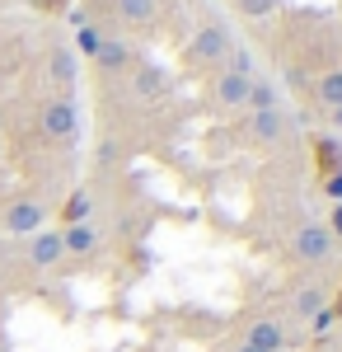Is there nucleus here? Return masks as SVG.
Listing matches in <instances>:
<instances>
[{"label":"nucleus","mask_w":342,"mask_h":352,"mask_svg":"<svg viewBox=\"0 0 342 352\" xmlns=\"http://www.w3.org/2000/svg\"><path fill=\"white\" fill-rule=\"evenodd\" d=\"M230 33H225V24H202L197 28V38H192V61H202V66H225V56H230Z\"/></svg>","instance_id":"nucleus-4"},{"label":"nucleus","mask_w":342,"mask_h":352,"mask_svg":"<svg viewBox=\"0 0 342 352\" xmlns=\"http://www.w3.org/2000/svg\"><path fill=\"white\" fill-rule=\"evenodd\" d=\"M76 24H80L76 28V52L94 61V52L104 47V28H99V24H84V19H76Z\"/></svg>","instance_id":"nucleus-16"},{"label":"nucleus","mask_w":342,"mask_h":352,"mask_svg":"<svg viewBox=\"0 0 342 352\" xmlns=\"http://www.w3.org/2000/svg\"><path fill=\"white\" fill-rule=\"evenodd\" d=\"M244 343L258 352H282L286 348V329H282V320H253L249 333H244Z\"/></svg>","instance_id":"nucleus-8"},{"label":"nucleus","mask_w":342,"mask_h":352,"mask_svg":"<svg viewBox=\"0 0 342 352\" xmlns=\"http://www.w3.org/2000/svg\"><path fill=\"white\" fill-rule=\"evenodd\" d=\"M286 132H290V122H286L282 109H267V113H253V118H249V136H253V141H267V146H272V141H282Z\"/></svg>","instance_id":"nucleus-10"},{"label":"nucleus","mask_w":342,"mask_h":352,"mask_svg":"<svg viewBox=\"0 0 342 352\" xmlns=\"http://www.w3.org/2000/svg\"><path fill=\"white\" fill-rule=\"evenodd\" d=\"M323 192H328V197H338V202H342V169H333V174L323 179Z\"/></svg>","instance_id":"nucleus-20"},{"label":"nucleus","mask_w":342,"mask_h":352,"mask_svg":"<svg viewBox=\"0 0 342 352\" xmlns=\"http://www.w3.org/2000/svg\"><path fill=\"white\" fill-rule=\"evenodd\" d=\"M235 10L244 19H267V14H277V0H235Z\"/></svg>","instance_id":"nucleus-19"},{"label":"nucleus","mask_w":342,"mask_h":352,"mask_svg":"<svg viewBox=\"0 0 342 352\" xmlns=\"http://www.w3.org/2000/svg\"><path fill=\"white\" fill-rule=\"evenodd\" d=\"M47 226V202H38V197H14L5 212H0V230L5 235H33V230H43Z\"/></svg>","instance_id":"nucleus-2"},{"label":"nucleus","mask_w":342,"mask_h":352,"mask_svg":"<svg viewBox=\"0 0 342 352\" xmlns=\"http://www.w3.org/2000/svg\"><path fill=\"white\" fill-rule=\"evenodd\" d=\"M89 212H94L89 192H71V202L61 207V217H66V226H80V221H89Z\"/></svg>","instance_id":"nucleus-18"},{"label":"nucleus","mask_w":342,"mask_h":352,"mask_svg":"<svg viewBox=\"0 0 342 352\" xmlns=\"http://www.w3.org/2000/svg\"><path fill=\"white\" fill-rule=\"evenodd\" d=\"M249 85H253V76H239V71H220L216 76V104L220 109H244L249 104Z\"/></svg>","instance_id":"nucleus-6"},{"label":"nucleus","mask_w":342,"mask_h":352,"mask_svg":"<svg viewBox=\"0 0 342 352\" xmlns=\"http://www.w3.org/2000/svg\"><path fill=\"white\" fill-rule=\"evenodd\" d=\"M328 230H333V240H338V235H342V202H338V207H333V226H328Z\"/></svg>","instance_id":"nucleus-21"},{"label":"nucleus","mask_w":342,"mask_h":352,"mask_svg":"<svg viewBox=\"0 0 342 352\" xmlns=\"http://www.w3.org/2000/svg\"><path fill=\"white\" fill-rule=\"evenodd\" d=\"M235 352H258V348H249V343H239V348Z\"/></svg>","instance_id":"nucleus-23"},{"label":"nucleus","mask_w":342,"mask_h":352,"mask_svg":"<svg viewBox=\"0 0 342 352\" xmlns=\"http://www.w3.org/2000/svg\"><path fill=\"white\" fill-rule=\"evenodd\" d=\"M94 66H99L104 76H117V71L132 66V47H127L122 38H104V47L94 52Z\"/></svg>","instance_id":"nucleus-11"},{"label":"nucleus","mask_w":342,"mask_h":352,"mask_svg":"<svg viewBox=\"0 0 342 352\" xmlns=\"http://www.w3.org/2000/svg\"><path fill=\"white\" fill-rule=\"evenodd\" d=\"M249 109H253V113L282 109V89H277L272 80H253V85H249Z\"/></svg>","instance_id":"nucleus-15"},{"label":"nucleus","mask_w":342,"mask_h":352,"mask_svg":"<svg viewBox=\"0 0 342 352\" xmlns=\"http://www.w3.org/2000/svg\"><path fill=\"white\" fill-rule=\"evenodd\" d=\"M319 104H328V109H338L342 104V71H328V76H319Z\"/></svg>","instance_id":"nucleus-17"},{"label":"nucleus","mask_w":342,"mask_h":352,"mask_svg":"<svg viewBox=\"0 0 342 352\" xmlns=\"http://www.w3.org/2000/svg\"><path fill=\"white\" fill-rule=\"evenodd\" d=\"M43 136L56 141V146H71L80 136V109L71 94H52L47 104H43Z\"/></svg>","instance_id":"nucleus-1"},{"label":"nucleus","mask_w":342,"mask_h":352,"mask_svg":"<svg viewBox=\"0 0 342 352\" xmlns=\"http://www.w3.org/2000/svg\"><path fill=\"white\" fill-rule=\"evenodd\" d=\"M328 113H333V127L342 132V104H338V109H328Z\"/></svg>","instance_id":"nucleus-22"},{"label":"nucleus","mask_w":342,"mask_h":352,"mask_svg":"<svg viewBox=\"0 0 342 352\" xmlns=\"http://www.w3.org/2000/svg\"><path fill=\"white\" fill-rule=\"evenodd\" d=\"M61 258H66V244H61V230H52V226L33 230V235L24 240V263L33 272H52Z\"/></svg>","instance_id":"nucleus-3"},{"label":"nucleus","mask_w":342,"mask_h":352,"mask_svg":"<svg viewBox=\"0 0 342 352\" xmlns=\"http://www.w3.org/2000/svg\"><path fill=\"white\" fill-rule=\"evenodd\" d=\"M0 352H5V343H0Z\"/></svg>","instance_id":"nucleus-24"},{"label":"nucleus","mask_w":342,"mask_h":352,"mask_svg":"<svg viewBox=\"0 0 342 352\" xmlns=\"http://www.w3.org/2000/svg\"><path fill=\"white\" fill-rule=\"evenodd\" d=\"M61 244H66V258H71V254H76V258H89L104 240H99V226L80 221V226H66V230H61Z\"/></svg>","instance_id":"nucleus-9"},{"label":"nucleus","mask_w":342,"mask_h":352,"mask_svg":"<svg viewBox=\"0 0 342 352\" xmlns=\"http://www.w3.org/2000/svg\"><path fill=\"white\" fill-rule=\"evenodd\" d=\"M290 310H295V320H319L323 310H328V292L310 282V287H300L295 296H290Z\"/></svg>","instance_id":"nucleus-12"},{"label":"nucleus","mask_w":342,"mask_h":352,"mask_svg":"<svg viewBox=\"0 0 342 352\" xmlns=\"http://www.w3.org/2000/svg\"><path fill=\"white\" fill-rule=\"evenodd\" d=\"M295 258H305V263L333 258V230L328 226H300L295 230Z\"/></svg>","instance_id":"nucleus-5"},{"label":"nucleus","mask_w":342,"mask_h":352,"mask_svg":"<svg viewBox=\"0 0 342 352\" xmlns=\"http://www.w3.org/2000/svg\"><path fill=\"white\" fill-rule=\"evenodd\" d=\"M47 76H52L56 94H71V89H76V76H80L76 52H71V47H52V52H47Z\"/></svg>","instance_id":"nucleus-7"},{"label":"nucleus","mask_w":342,"mask_h":352,"mask_svg":"<svg viewBox=\"0 0 342 352\" xmlns=\"http://www.w3.org/2000/svg\"><path fill=\"white\" fill-rule=\"evenodd\" d=\"M155 0H117V19L122 24H132V28H141V24H150L155 19Z\"/></svg>","instance_id":"nucleus-14"},{"label":"nucleus","mask_w":342,"mask_h":352,"mask_svg":"<svg viewBox=\"0 0 342 352\" xmlns=\"http://www.w3.org/2000/svg\"><path fill=\"white\" fill-rule=\"evenodd\" d=\"M132 89H136V99H159L164 94V71L159 66H136V76H132Z\"/></svg>","instance_id":"nucleus-13"}]
</instances>
